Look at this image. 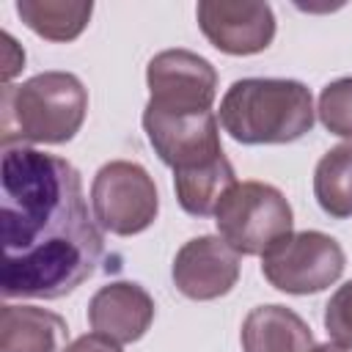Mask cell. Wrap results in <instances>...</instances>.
Here are the masks:
<instances>
[{"label":"cell","mask_w":352,"mask_h":352,"mask_svg":"<svg viewBox=\"0 0 352 352\" xmlns=\"http://www.w3.org/2000/svg\"><path fill=\"white\" fill-rule=\"evenodd\" d=\"M0 242L6 300H58L96 272L104 239L69 160L33 146L3 148Z\"/></svg>","instance_id":"obj_1"},{"label":"cell","mask_w":352,"mask_h":352,"mask_svg":"<svg viewBox=\"0 0 352 352\" xmlns=\"http://www.w3.org/2000/svg\"><path fill=\"white\" fill-rule=\"evenodd\" d=\"M314 99L305 82L286 77H242L220 99L217 121L242 146L294 143L314 129Z\"/></svg>","instance_id":"obj_2"},{"label":"cell","mask_w":352,"mask_h":352,"mask_svg":"<svg viewBox=\"0 0 352 352\" xmlns=\"http://www.w3.org/2000/svg\"><path fill=\"white\" fill-rule=\"evenodd\" d=\"M88 113V88L72 72H41L19 85H3V148L19 143H69Z\"/></svg>","instance_id":"obj_3"},{"label":"cell","mask_w":352,"mask_h":352,"mask_svg":"<svg viewBox=\"0 0 352 352\" xmlns=\"http://www.w3.org/2000/svg\"><path fill=\"white\" fill-rule=\"evenodd\" d=\"M217 236L239 256H264L294 228L286 195L267 182H236L214 209Z\"/></svg>","instance_id":"obj_4"},{"label":"cell","mask_w":352,"mask_h":352,"mask_svg":"<svg viewBox=\"0 0 352 352\" xmlns=\"http://www.w3.org/2000/svg\"><path fill=\"white\" fill-rule=\"evenodd\" d=\"M346 267V253L324 231H292L261 256V275L283 294H316L333 286Z\"/></svg>","instance_id":"obj_5"},{"label":"cell","mask_w":352,"mask_h":352,"mask_svg":"<svg viewBox=\"0 0 352 352\" xmlns=\"http://www.w3.org/2000/svg\"><path fill=\"white\" fill-rule=\"evenodd\" d=\"M91 212L102 231L116 236H135L157 220V184L140 162H104L91 182Z\"/></svg>","instance_id":"obj_6"},{"label":"cell","mask_w":352,"mask_h":352,"mask_svg":"<svg viewBox=\"0 0 352 352\" xmlns=\"http://www.w3.org/2000/svg\"><path fill=\"white\" fill-rule=\"evenodd\" d=\"M148 107L173 116L206 113L217 96V72L214 66L192 50H162L146 66Z\"/></svg>","instance_id":"obj_7"},{"label":"cell","mask_w":352,"mask_h":352,"mask_svg":"<svg viewBox=\"0 0 352 352\" xmlns=\"http://www.w3.org/2000/svg\"><path fill=\"white\" fill-rule=\"evenodd\" d=\"M140 121L154 154L173 168V173L206 165L226 154L220 143V121L212 110L173 116L146 104Z\"/></svg>","instance_id":"obj_8"},{"label":"cell","mask_w":352,"mask_h":352,"mask_svg":"<svg viewBox=\"0 0 352 352\" xmlns=\"http://www.w3.org/2000/svg\"><path fill=\"white\" fill-rule=\"evenodd\" d=\"M195 19L206 41L226 55H258L275 38V14L267 3L201 0Z\"/></svg>","instance_id":"obj_9"},{"label":"cell","mask_w":352,"mask_h":352,"mask_svg":"<svg viewBox=\"0 0 352 352\" xmlns=\"http://www.w3.org/2000/svg\"><path fill=\"white\" fill-rule=\"evenodd\" d=\"M170 278L187 300H217L239 280V253L214 234L192 236L176 250Z\"/></svg>","instance_id":"obj_10"},{"label":"cell","mask_w":352,"mask_h":352,"mask_svg":"<svg viewBox=\"0 0 352 352\" xmlns=\"http://www.w3.org/2000/svg\"><path fill=\"white\" fill-rule=\"evenodd\" d=\"M154 314L157 305L151 294L135 280H113L102 286L88 302V322L94 333L116 344L140 341L148 333Z\"/></svg>","instance_id":"obj_11"},{"label":"cell","mask_w":352,"mask_h":352,"mask_svg":"<svg viewBox=\"0 0 352 352\" xmlns=\"http://www.w3.org/2000/svg\"><path fill=\"white\" fill-rule=\"evenodd\" d=\"M242 352H311L314 333L308 322L286 305H256L239 330Z\"/></svg>","instance_id":"obj_12"},{"label":"cell","mask_w":352,"mask_h":352,"mask_svg":"<svg viewBox=\"0 0 352 352\" xmlns=\"http://www.w3.org/2000/svg\"><path fill=\"white\" fill-rule=\"evenodd\" d=\"M69 324L60 314L38 305H11L0 311V352H63Z\"/></svg>","instance_id":"obj_13"},{"label":"cell","mask_w":352,"mask_h":352,"mask_svg":"<svg viewBox=\"0 0 352 352\" xmlns=\"http://www.w3.org/2000/svg\"><path fill=\"white\" fill-rule=\"evenodd\" d=\"M236 184V173L231 160L223 154L206 165L176 170L173 173V190L179 206L192 217H209L220 206L223 195Z\"/></svg>","instance_id":"obj_14"},{"label":"cell","mask_w":352,"mask_h":352,"mask_svg":"<svg viewBox=\"0 0 352 352\" xmlns=\"http://www.w3.org/2000/svg\"><path fill=\"white\" fill-rule=\"evenodd\" d=\"M19 19L47 41H74L94 14V3L85 0H19Z\"/></svg>","instance_id":"obj_15"},{"label":"cell","mask_w":352,"mask_h":352,"mask_svg":"<svg viewBox=\"0 0 352 352\" xmlns=\"http://www.w3.org/2000/svg\"><path fill=\"white\" fill-rule=\"evenodd\" d=\"M314 198L336 220L352 217V143L333 146L314 170Z\"/></svg>","instance_id":"obj_16"},{"label":"cell","mask_w":352,"mask_h":352,"mask_svg":"<svg viewBox=\"0 0 352 352\" xmlns=\"http://www.w3.org/2000/svg\"><path fill=\"white\" fill-rule=\"evenodd\" d=\"M316 113L330 135L346 138L352 143V77L327 82L319 94Z\"/></svg>","instance_id":"obj_17"},{"label":"cell","mask_w":352,"mask_h":352,"mask_svg":"<svg viewBox=\"0 0 352 352\" xmlns=\"http://www.w3.org/2000/svg\"><path fill=\"white\" fill-rule=\"evenodd\" d=\"M324 330L333 344L352 349V280L338 286L324 305Z\"/></svg>","instance_id":"obj_18"},{"label":"cell","mask_w":352,"mask_h":352,"mask_svg":"<svg viewBox=\"0 0 352 352\" xmlns=\"http://www.w3.org/2000/svg\"><path fill=\"white\" fill-rule=\"evenodd\" d=\"M63 352H121V344H116L99 333H88V336H80L72 344H66Z\"/></svg>","instance_id":"obj_19"},{"label":"cell","mask_w":352,"mask_h":352,"mask_svg":"<svg viewBox=\"0 0 352 352\" xmlns=\"http://www.w3.org/2000/svg\"><path fill=\"white\" fill-rule=\"evenodd\" d=\"M311 352H349L346 346H338V344H319V346H314Z\"/></svg>","instance_id":"obj_20"}]
</instances>
